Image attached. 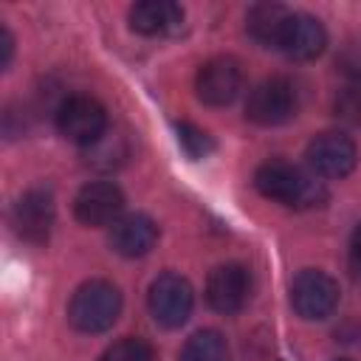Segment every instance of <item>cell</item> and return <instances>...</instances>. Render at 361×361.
<instances>
[{
  "instance_id": "4fadbf2b",
  "label": "cell",
  "mask_w": 361,
  "mask_h": 361,
  "mask_svg": "<svg viewBox=\"0 0 361 361\" xmlns=\"http://www.w3.org/2000/svg\"><path fill=\"white\" fill-rule=\"evenodd\" d=\"M155 240H158V226L152 223V217L138 214V212L118 217L110 228V248L127 259L149 254Z\"/></svg>"
},
{
  "instance_id": "6da1fadb",
  "label": "cell",
  "mask_w": 361,
  "mask_h": 361,
  "mask_svg": "<svg viewBox=\"0 0 361 361\" xmlns=\"http://www.w3.org/2000/svg\"><path fill=\"white\" fill-rule=\"evenodd\" d=\"M254 186L262 197L290 209H316L327 200L324 183L288 161H265L254 172Z\"/></svg>"
},
{
  "instance_id": "44dd1931",
  "label": "cell",
  "mask_w": 361,
  "mask_h": 361,
  "mask_svg": "<svg viewBox=\"0 0 361 361\" xmlns=\"http://www.w3.org/2000/svg\"><path fill=\"white\" fill-rule=\"evenodd\" d=\"M0 51H3L0 65L8 68V65H11V56H14V37H11V31H8L6 25L0 28Z\"/></svg>"
},
{
  "instance_id": "ac0fdd59",
  "label": "cell",
  "mask_w": 361,
  "mask_h": 361,
  "mask_svg": "<svg viewBox=\"0 0 361 361\" xmlns=\"http://www.w3.org/2000/svg\"><path fill=\"white\" fill-rule=\"evenodd\" d=\"M175 133H178V144L180 149L192 158V161H200V158H209L214 152V141L206 130H200L197 124L192 121H178L175 124Z\"/></svg>"
},
{
  "instance_id": "277c9868",
  "label": "cell",
  "mask_w": 361,
  "mask_h": 361,
  "mask_svg": "<svg viewBox=\"0 0 361 361\" xmlns=\"http://www.w3.org/2000/svg\"><path fill=\"white\" fill-rule=\"evenodd\" d=\"M147 305H149V313L152 319L161 324V327H180L189 316H192V307H195V290L189 285V279H183L180 274H161L152 279L149 285V293H147Z\"/></svg>"
},
{
  "instance_id": "7402d4cb",
  "label": "cell",
  "mask_w": 361,
  "mask_h": 361,
  "mask_svg": "<svg viewBox=\"0 0 361 361\" xmlns=\"http://www.w3.org/2000/svg\"><path fill=\"white\" fill-rule=\"evenodd\" d=\"M350 259H353V268L361 274V223L353 228V237H350Z\"/></svg>"
},
{
  "instance_id": "9c48e42d",
  "label": "cell",
  "mask_w": 361,
  "mask_h": 361,
  "mask_svg": "<svg viewBox=\"0 0 361 361\" xmlns=\"http://www.w3.org/2000/svg\"><path fill=\"white\" fill-rule=\"evenodd\" d=\"M54 195L48 189H28L17 197L11 209V226L14 231L34 245H42L51 237L54 228Z\"/></svg>"
},
{
  "instance_id": "2e32d148",
  "label": "cell",
  "mask_w": 361,
  "mask_h": 361,
  "mask_svg": "<svg viewBox=\"0 0 361 361\" xmlns=\"http://www.w3.org/2000/svg\"><path fill=\"white\" fill-rule=\"evenodd\" d=\"M180 361H228V344L217 330H197L186 338Z\"/></svg>"
},
{
  "instance_id": "52a82bcc",
  "label": "cell",
  "mask_w": 361,
  "mask_h": 361,
  "mask_svg": "<svg viewBox=\"0 0 361 361\" xmlns=\"http://www.w3.org/2000/svg\"><path fill=\"white\" fill-rule=\"evenodd\" d=\"M243 90V68L231 56H212L195 76V93L209 107L231 104Z\"/></svg>"
},
{
  "instance_id": "3957f363",
  "label": "cell",
  "mask_w": 361,
  "mask_h": 361,
  "mask_svg": "<svg viewBox=\"0 0 361 361\" xmlns=\"http://www.w3.org/2000/svg\"><path fill=\"white\" fill-rule=\"evenodd\" d=\"M56 127L65 138L76 141L79 147H90L107 133V110L99 99L76 93L62 99V104L56 107Z\"/></svg>"
},
{
  "instance_id": "5bb4252c",
  "label": "cell",
  "mask_w": 361,
  "mask_h": 361,
  "mask_svg": "<svg viewBox=\"0 0 361 361\" xmlns=\"http://www.w3.org/2000/svg\"><path fill=\"white\" fill-rule=\"evenodd\" d=\"M183 20V8L172 0H141L130 8V28L144 37H164Z\"/></svg>"
},
{
  "instance_id": "30bf717a",
  "label": "cell",
  "mask_w": 361,
  "mask_h": 361,
  "mask_svg": "<svg viewBox=\"0 0 361 361\" xmlns=\"http://www.w3.org/2000/svg\"><path fill=\"white\" fill-rule=\"evenodd\" d=\"M124 209V195L116 183L110 180H96V183H85L76 197H73V214L82 226L99 228V226H110L118 220Z\"/></svg>"
},
{
  "instance_id": "603a6c76",
  "label": "cell",
  "mask_w": 361,
  "mask_h": 361,
  "mask_svg": "<svg viewBox=\"0 0 361 361\" xmlns=\"http://www.w3.org/2000/svg\"><path fill=\"white\" fill-rule=\"evenodd\" d=\"M341 361H350V358H341Z\"/></svg>"
},
{
  "instance_id": "ba28073f",
  "label": "cell",
  "mask_w": 361,
  "mask_h": 361,
  "mask_svg": "<svg viewBox=\"0 0 361 361\" xmlns=\"http://www.w3.org/2000/svg\"><path fill=\"white\" fill-rule=\"evenodd\" d=\"M251 296V274L240 262L217 265L206 279V302L223 316H234L245 307Z\"/></svg>"
},
{
  "instance_id": "d6986e66",
  "label": "cell",
  "mask_w": 361,
  "mask_h": 361,
  "mask_svg": "<svg viewBox=\"0 0 361 361\" xmlns=\"http://www.w3.org/2000/svg\"><path fill=\"white\" fill-rule=\"evenodd\" d=\"M99 361H155V353L152 347L138 338V336H124L118 341H113Z\"/></svg>"
},
{
  "instance_id": "9a60e30c",
  "label": "cell",
  "mask_w": 361,
  "mask_h": 361,
  "mask_svg": "<svg viewBox=\"0 0 361 361\" xmlns=\"http://www.w3.org/2000/svg\"><path fill=\"white\" fill-rule=\"evenodd\" d=\"M288 17H290V11L282 3H257L245 14V31L257 45L279 48Z\"/></svg>"
},
{
  "instance_id": "8992f818",
  "label": "cell",
  "mask_w": 361,
  "mask_h": 361,
  "mask_svg": "<svg viewBox=\"0 0 361 361\" xmlns=\"http://www.w3.org/2000/svg\"><path fill=\"white\" fill-rule=\"evenodd\" d=\"M290 305L307 322L327 319L338 305V282L324 271L307 268L290 285Z\"/></svg>"
},
{
  "instance_id": "ffe728a7",
  "label": "cell",
  "mask_w": 361,
  "mask_h": 361,
  "mask_svg": "<svg viewBox=\"0 0 361 361\" xmlns=\"http://www.w3.org/2000/svg\"><path fill=\"white\" fill-rule=\"evenodd\" d=\"M333 110L341 121L347 124H361V82H347L336 99H333Z\"/></svg>"
},
{
  "instance_id": "7a4b0ae2",
  "label": "cell",
  "mask_w": 361,
  "mask_h": 361,
  "mask_svg": "<svg viewBox=\"0 0 361 361\" xmlns=\"http://www.w3.org/2000/svg\"><path fill=\"white\" fill-rule=\"evenodd\" d=\"M121 313V293L107 279H90L76 288L68 305V322L79 333H104Z\"/></svg>"
},
{
  "instance_id": "5b68a950",
  "label": "cell",
  "mask_w": 361,
  "mask_h": 361,
  "mask_svg": "<svg viewBox=\"0 0 361 361\" xmlns=\"http://www.w3.org/2000/svg\"><path fill=\"white\" fill-rule=\"evenodd\" d=\"M296 113V87L285 76L262 79L251 87L245 102V116L259 127H276L285 124Z\"/></svg>"
},
{
  "instance_id": "7c38bea8",
  "label": "cell",
  "mask_w": 361,
  "mask_h": 361,
  "mask_svg": "<svg viewBox=\"0 0 361 361\" xmlns=\"http://www.w3.org/2000/svg\"><path fill=\"white\" fill-rule=\"evenodd\" d=\"M327 48V31L324 25L313 17V14H302L293 11L285 23L282 39H279V51L296 62H307L316 59L322 51Z\"/></svg>"
},
{
  "instance_id": "8fae6325",
  "label": "cell",
  "mask_w": 361,
  "mask_h": 361,
  "mask_svg": "<svg viewBox=\"0 0 361 361\" xmlns=\"http://www.w3.org/2000/svg\"><path fill=\"white\" fill-rule=\"evenodd\" d=\"M307 161L324 178H344L353 172V166L358 161V149L350 135L327 130V133H319L307 144Z\"/></svg>"
},
{
  "instance_id": "e0dca14e",
  "label": "cell",
  "mask_w": 361,
  "mask_h": 361,
  "mask_svg": "<svg viewBox=\"0 0 361 361\" xmlns=\"http://www.w3.org/2000/svg\"><path fill=\"white\" fill-rule=\"evenodd\" d=\"M127 152H130L127 149V141L121 135L110 133V130L99 141H93L90 147H85V158L96 169H113V166H118L127 158Z\"/></svg>"
}]
</instances>
